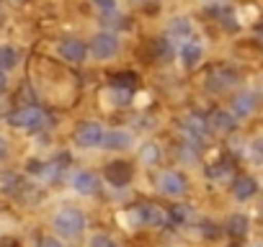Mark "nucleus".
<instances>
[{
  "label": "nucleus",
  "mask_w": 263,
  "mask_h": 247,
  "mask_svg": "<svg viewBox=\"0 0 263 247\" xmlns=\"http://www.w3.org/2000/svg\"><path fill=\"white\" fill-rule=\"evenodd\" d=\"M52 224H54V232L65 239H75L85 232V214L75 206H65L60 209L54 216H52Z\"/></svg>",
  "instance_id": "1"
},
{
  "label": "nucleus",
  "mask_w": 263,
  "mask_h": 247,
  "mask_svg": "<svg viewBox=\"0 0 263 247\" xmlns=\"http://www.w3.org/2000/svg\"><path fill=\"white\" fill-rule=\"evenodd\" d=\"M8 123L16 129H26V132H39V129H47L49 127V116L36 108V106H26V108H18L8 116Z\"/></svg>",
  "instance_id": "2"
},
{
  "label": "nucleus",
  "mask_w": 263,
  "mask_h": 247,
  "mask_svg": "<svg viewBox=\"0 0 263 247\" xmlns=\"http://www.w3.org/2000/svg\"><path fill=\"white\" fill-rule=\"evenodd\" d=\"M119 52V36L114 31H101L90 42V54L96 59H111Z\"/></svg>",
  "instance_id": "3"
},
{
  "label": "nucleus",
  "mask_w": 263,
  "mask_h": 247,
  "mask_svg": "<svg viewBox=\"0 0 263 247\" xmlns=\"http://www.w3.org/2000/svg\"><path fill=\"white\" fill-rule=\"evenodd\" d=\"M101 139H103V127L96 121H88L75 132V142L83 147V150H90V147H101Z\"/></svg>",
  "instance_id": "4"
},
{
  "label": "nucleus",
  "mask_w": 263,
  "mask_h": 247,
  "mask_svg": "<svg viewBox=\"0 0 263 247\" xmlns=\"http://www.w3.org/2000/svg\"><path fill=\"white\" fill-rule=\"evenodd\" d=\"M70 186H72V191L80 193V196H93V193L101 188V180H98V175L90 173V170H78V173L70 178Z\"/></svg>",
  "instance_id": "5"
},
{
  "label": "nucleus",
  "mask_w": 263,
  "mask_h": 247,
  "mask_svg": "<svg viewBox=\"0 0 263 247\" xmlns=\"http://www.w3.org/2000/svg\"><path fill=\"white\" fill-rule=\"evenodd\" d=\"M158 188H160V193L178 198V196H183V191H186V180H183V175H178V173H173V170H165V173L158 175Z\"/></svg>",
  "instance_id": "6"
},
{
  "label": "nucleus",
  "mask_w": 263,
  "mask_h": 247,
  "mask_svg": "<svg viewBox=\"0 0 263 247\" xmlns=\"http://www.w3.org/2000/svg\"><path fill=\"white\" fill-rule=\"evenodd\" d=\"M135 137H132L129 129H114V132H103V139H101V147L106 150H126L132 147Z\"/></svg>",
  "instance_id": "7"
},
{
  "label": "nucleus",
  "mask_w": 263,
  "mask_h": 247,
  "mask_svg": "<svg viewBox=\"0 0 263 247\" xmlns=\"http://www.w3.org/2000/svg\"><path fill=\"white\" fill-rule=\"evenodd\" d=\"M57 52H60V57H65L67 62H83L85 54H88V49H85V44H83L80 39H65V42L57 47Z\"/></svg>",
  "instance_id": "8"
},
{
  "label": "nucleus",
  "mask_w": 263,
  "mask_h": 247,
  "mask_svg": "<svg viewBox=\"0 0 263 247\" xmlns=\"http://www.w3.org/2000/svg\"><path fill=\"white\" fill-rule=\"evenodd\" d=\"M255 103H258L255 93H250V90L235 93V98H232V116H250L255 111Z\"/></svg>",
  "instance_id": "9"
},
{
  "label": "nucleus",
  "mask_w": 263,
  "mask_h": 247,
  "mask_svg": "<svg viewBox=\"0 0 263 247\" xmlns=\"http://www.w3.org/2000/svg\"><path fill=\"white\" fill-rule=\"evenodd\" d=\"M106 178L111 180V186L121 188V186H126V183L132 180V168H129L126 162H111V165L106 168Z\"/></svg>",
  "instance_id": "10"
},
{
  "label": "nucleus",
  "mask_w": 263,
  "mask_h": 247,
  "mask_svg": "<svg viewBox=\"0 0 263 247\" xmlns=\"http://www.w3.org/2000/svg\"><path fill=\"white\" fill-rule=\"evenodd\" d=\"M201 54H204V52H201V47H199L196 42H183V44H181V49H178L181 65H183V67H189V70H191V67H196V65L201 62Z\"/></svg>",
  "instance_id": "11"
},
{
  "label": "nucleus",
  "mask_w": 263,
  "mask_h": 247,
  "mask_svg": "<svg viewBox=\"0 0 263 247\" xmlns=\"http://www.w3.org/2000/svg\"><path fill=\"white\" fill-rule=\"evenodd\" d=\"M137 219H140V224H147V227H160L163 221H168V214H163L158 206L147 203V206H140V209H137Z\"/></svg>",
  "instance_id": "12"
},
{
  "label": "nucleus",
  "mask_w": 263,
  "mask_h": 247,
  "mask_svg": "<svg viewBox=\"0 0 263 247\" xmlns=\"http://www.w3.org/2000/svg\"><path fill=\"white\" fill-rule=\"evenodd\" d=\"M206 123H209V129H214L219 134H227V132L235 129V116L232 113H224V111H214Z\"/></svg>",
  "instance_id": "13"
},
{
  "label": "nucleus",
  "mask_w": 263,
  "mask_h": 247,
  "mask_svg": "<svg viewBox=\"0 0 263 247\" xmlns=\"http://www.w3.org/2000/svg\"><path fill=\"white\" fill-rule=\"evenodd\" d=\"M255 191H258V186H255V180H253V178H248V175L235 178V183H232V193H235V198H240V201L250 198Z\"/></svg>",
  "instance_id": "14"
},
{
  "label": "nucleus",
  "mask_w": 263,
  "mask_h": 247,
  "mask_svg": "<svg viewBox=\"0 0 263 247\" xmlns=\"http://www.w3.org/2000/svg\"><path fill=\"white\" fill-rule=\"evenodd\" d=\"M237 80V75L232 72V70H217V72H212V77H209V88L212 90H224V88H230L232 83Z\"/></svg>",
  "instance_id": "15"
},
{
  "label": "nucleus",
  "mask_w": 263,
  "mask_h": 247,
  "mask_svg": "<svg viewBox=\"0 0 263 247\" xmlns=\"http://www.w3.org/2000/svg\"><path fill=\"white\" fill-rule=\"evenodd\" d=\"M227 232H230L232 237H242V234L248 232V219H245L242 214L230 216V221H227Z\"/></svg>",
  "instance_id": "16"
},
{
  "label": "nucleus",
  "mask_w": 263,
  "mask_h": 247,
  "mask_svg": "<svg viewBox=\"0 0 263 247\" xmlns=\"http://www.w3.org/2000/svg\"><path fill=\"white\" fill-rule=\"evenodd\" d=\"M18 62V52L11 47H0V70H11Z\"/></svg>",
  "instance_id": "17"
},
{
  "label": "nucleus",
  "mask_w": 263,
  "mask_h": 247,
  "mask_svg": "<svg viewBox=\"0 0 263 247\" xmlns=\"http://www.w3.org/2000/svg\"><path fill=\"white\" fill-rule=\"evenodd\" d=\"M88 244H90V247H119L114 237H108V234H101V232H98V234H93Z\"/></svg>",
  "instance_id": "18"
},
{
  "label": "nucleus",
  "mask_w": 263,
  "mask_h": 247,
  "mask_svg": "<svg viewBox=\"0 0 263 247\" xmlns=\"http://www.w3.org/2000/svg\"><path fill=\"white\" fill-rule=\"evenodd\" d=\"M171 34H176V36H189V34H191V24H189V18H176L173 26H171Z\"/></svg>",
  "instance_id": "19"
},
{
  "label": "nucleus",
  "mask_w": 263,
  "mask_h": 247,
  "mask_svg": "<svg viewBox=\"0 0 263 247\" xmlns=\"http://www.w3.org/2000/svg\"><path fill=\"white\" fill-rule=\"evenodd\" d=\"M140 160H142V162H155V160H158V147H155V145H145V147L140 150Z\"/></svg>",
  "instance_id": "20"
},
{
  "label": "nucleus",
  "mask_w": 263,
  "mask_h": 247,
  "mask_svg": "<svg viewBox=\"0 0 263 247\" xmlns=\"http://www.w3.org/2000/svg\"><path fill=\"white\" fill-rule=\"evenodd\" d=\"M173 224H183L186 219H189V209L186 206H173V211H171V216H168Z\"/></svg>",
  "instance_id": "21"
},
{
  "label": "nucleus",
  "mask_w": 263,
  "mask_h": 247,
  "mask_svg": "<svg viewBox=\"0 0 263 247\" xmlns=\"http://www.w3.org/2000/svg\"><path fill=\"white\" fill-rule=\"evenodd\" d=\"M36 247H65L57 237H44V239H39V244Z\"/></svg>",
  "instance_id": "22"
},
{
  "label": "nucleus",
  "mask_w": 263,
  "mask_h": 247,
  "mask_svg": "<svg viewBox=\"0 0 263 247\" xmlns=\"http://www.w3.org/2000/svg\"><path fill=\"white\" fill-rule=\"evenodd\" d=\"M93 3L101 8V11H114V6H116V0H93Z\"/></svg>",
  "instance_id": "23"
},
{
  "label": "nucleus",
  "mask_w": 263,
  "mask_h": 247,
  "mask_svg": "<svg viewBox=\"0 0 263 247\" xmlns=\"http://www.w3.org/2000/svg\"><path fill=\"white\" fill-rule=\"evenodd\" d=\"M8 142H6V137H0V162H3V160H8Z\"/></svg>",
  "instance_id": "24"
},
{
  "label": "nucleus",
  "mask_w": 263,
  "mask_h": 247,
  "mask_svg": "<svg viewBox=\"0 0 263 247\" xmlns=\"http://www.w3.org/2000/svg\"><path fill=\"white\" fill-rule=\"evenodd\" d=\"M6 90H8V75H6V70H0V95Z\"/></svg>",
  "instance_id": "25"
},
{
  "label": "nucleus",
  "mask_w": 263,
  "mask_h": 247,
  "mask_svg": "<svg viewBox=\"0 0 263 247\" xmlns=\"http://www.w3.org/2000/svg\"><path fill=\"white\" fill-rule=\"evenodd\" d=\"M253 155H255V157H263V139L253 142Z\"/></svg>",
  "instance_id": "26"
},
{
  "label": "nucleus",
  "mask_w": 263,
  "mask_h": 247,
  "mask_svg": "<svg viewBox=\"0 0 263 247\" xmlns=\"http://www.w3.org/2000/svg\"><path fill=\"white\" fill-rule=\"evenodd\" d=\"M232 247H237V244H232Z\"/></svg>",
  "instance_id": "27"
}]
</instances>
